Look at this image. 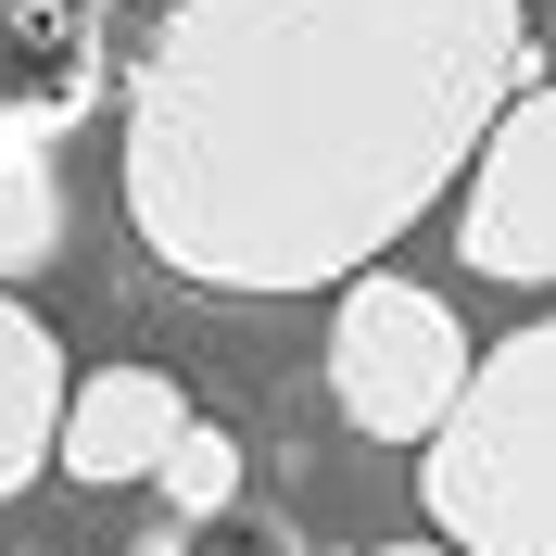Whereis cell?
<instances>
[{
  "label": "cell",
  "instance_id": "6da1fadb",
  "mask_svg": "<svg viewBox=\"0 0 556 556\" xmlns=\"http://www.w3.org/2000/svg\"><path fill=\"white\" fill-rule=\"evenodd\" d=\"M531 89V0H165L127 76V228L203 291H342Z\"/></svg>",
  "mask_w": 556,
  "mask_h": 556
},
{
  "label": "cell",
  "instance_id": "7a4b0ae2",
  "mask_svg": "<svg viewBox=\"0 0 556 556\" xmlns=\"http://www.w3.org/2000/svg\"><path fill=\"white\" fill-rule=\"evenodd\" d=\"M417 506L455 556H556V316L493 342L417 443Z\"/></svg>",
  "mask_w": 556,
  "mask_h": 556
},
{
  "label": "cell",
  "instance_id": "3957f363",
  "mask_svg": "<svg viewBox=\"0 0 556 556\" xmlns=\"http://www.w3.org/2000/svg\"><path fill=\"white\" fill-rule=\"evenodd\" d=\"M468 329H455L443 291H417V278L367 266L342 278V316H329V392H342V417L367 430V443H430L455 417V392H468Z\"/></svg>",
  "mask_w": 556,
  "mask_h": 556
},
{
  "label": "cell",
  "instance_id": "277c9868",
  "mask_svg": "<svg viewBox=\"0 0 556 556\" xmlns=\"http://www.w3.org/2000/svg\"><path fill=\"white\" fill-rule=\"evenodd\" d=\"M114 89V0H0V152H51Z\"/></svg>",
  "mask_w": 556,
  "mask_h": 556
},
{
  "label": "cell",
  "instance_id": "5b68a950",
  "mask_svg": "<svg viewBox=\"0 0 556 556\" xmlns=\"http://www.w3.org/2000/svg\"><path fill=\"white\" fill-rule=\"evenodd\" d=\"M455 253L481 278H519V291L556 278V89H519L493 114L481 165H468V203H455Z\"/></svg>",
  "mask_w": 556,
  "mask_h": 556
},
{
  "label": "cell",
  "instance_id": "8992f818",
  "mask_svg": "<svg viewBox=\"0 0 556 556\" xmlns=\"http://www.w3.org/2000/svg\"><path fill=\"white\" fill-rule=\"evenodd\" d=\"M177 430H190V405H177V380H152V367H102V380L64 392V443H51V468L64 481H152L177 455Z\"/></svg>",
  "mask_w": 556,
  "mask_h": 556
},
{
  "label": "cell",
  "instance_id": "52a82bcc",
  "mask_svg": "<svg viewBox=\"0 0 556 556\" xmlns=\"http://www.w3.org/2000/svg\"><path fill=\"white\" fill-rule=\"evenodd\" d=\"M51 443H64V342L0 291V506L51 468Z\"/></svg>",
  "mask_w": 556,
  "mask_h": 556
},
{
  "label": "cell",
  "instance_id": "ba28073f",
  "mask_svg": "<svg viewBox=\"0 0 556 556\" xmlns=\"http://www.w3.org/2000/svg\"><path fill=\"white\" fill-rule=\"evenodd\" d=\"M64 253V177L51 152H0V278H26Z\"/></svg>",
  "mask_w": 556,
  "mask_h": 556
},
{
  "label": "cell",
  "instance_id": "9c48e42d",
  "mask_svg": "<svg viewBox=\"0 0 556 556\" xmlns=\"http://www.w3.org/2000/svg\"><path fill=\"white\" fill-rule=\"evenodd\" d=\"M152 481H165V519H215V506H241V443H228L215 417H190Z\"/></svg>",
  "mask_w": 556,
  "mask_h": 556
},
{
  "label": "cell",
  "instance_id": "30bf717a",
  "mask_svg": "<svg viewBox=\"0 0 556 556\" xmlns=\"http://www.w3.org/2000/svg\"><path fill=\"white\" fill-rule=\"evenodd\" d=\"M127 556H304V531L253 519V506H215V519H152Z\"/></svg>",
  "mask_w": 556,
  "mask_h": 556
},
{
  "label": "cell",
  "instance_id": "8fae6325",
  "mask_svg": "<svg viewBox=\"0 0 556 556\" xmlns=\"http://www.w3.org/2000/svg\"><path fill=\"white\" fill-rule=\"evenodd\" d=\"M380 556H455V544H380Z\"/></svg>",
  "mask_w": 556,
  "mask_h": 556
}]
</instances>
